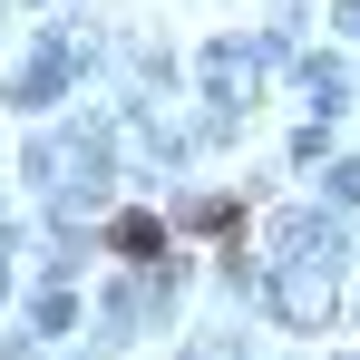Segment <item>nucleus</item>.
Instances as JSON below:
<instances>
[{
    "instance_id": "1",
    "label": "nucleus",
    "mask_w": 360,
    "mask_h": 360,
    "mask_svg": "<svg viewBox=\"0 0 360 360\" xmlns=\"http://www.w3.org/2000/svg\"><path fill=\"white\" fill-rule=\"evenodd\" d=\"M117 243H127V253H166V224H146V214H117Z\"/></svg>"
}]
</instances>
